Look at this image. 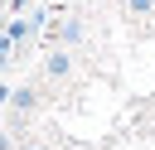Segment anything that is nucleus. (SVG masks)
Segmentation results:
<instances>
[{
	"mask_svg": "<svg viewBox=\"0 0 155 150\" xmlns=\"http://www.w3.org/2000/svg\"><path fill=\"white\" fill-rule=\"evenodd\" d=\"M44 73H48V77H53V82H63V77H68V73H73V58H68V53H63V48H53V53H48V58H44Z\"/></svg>",
	"mask_w": 155,
	"mask_h": 150,
	"instance_id": "obj_1",
	"label": "nucleus"
},
{
	"mask_svg": "<svg viewBox=\"0 0 155 150\" xmlns=\"http://www.w3.org/2000/svg\"><path fill=\"white\" fill-rule=\"evenodd\" d=\"M10 102H15L19 111H34V87H15V92H10Z\"/></svg>",
	"mask_w": 155,
	"mask_h": 150,
	"instance_id": "obj_2",
	"label": "nucleus"
},
{
	"mask_svg": "<svg viewBox=\"0 0 155 150\" xmlns=\"http://www.w3.org/2000/svg\"><path fill=\"white\" fill-rule=\"evenodd\" d=\"M126 10L131 15H145V10H155V0H126Z\"/></svg>",
	"mask_w": 155,
	"mask_h": 150,
	"instance_id": "obj_3",
	"label": "nucleus"
},
{
	"mask_svg": "<svg viewBox=\"0 0 155 150\" xmlns=\"http://www.w3.org/2000/svg\"><path fill=\"white\" fill-rule=\"evenodd\" d=\"M10 48H15V44H10L5 34H0V73H5V63H10Z\"/></svg>",
	"mask_w": 155,
	"mask_h": 150,
	"instance_id": "obj_4",
	"label": "nucleus"
},
{
	"mask_svg": "<svg viewBox=\"0 0 155 150\" xmlns=\"http://www.w3.org/2000/svg\"><path fill=\"white\" fill-rule=\"evenodd\" d=\"M24 5H29V0H10V10H15V15H19V10H24Z\"/></svg>",
	"mask_w": 155,
	"mask_h": 150,
	"instance_id": "obj_5",
	"label": "nucleus"
},
{
	"mask_svg": "<svg viewBox=\"0 0 155 150\" xmlns=\"http://www.w3.org/2000/svg\"><path fill=\"white\" fill-rule=\"evenodd\" d=\"M0 150H10V135H5V131H0Z\"/></svg>",
	"mask_w": 155,
	"mask_h": 150,
	"instance_id": "obj_6",
	"label": "nucleus"
},
{
	"mask_svg": "<svg viewBox=\"0 0 155 150\" xmlns=\"http://www.w3.org/2000/svg\"><path fill=\"white\" fill-rule=\"evenodd\" d=\"M0 102H10V87H0Z\"/></svg>",
	"mask_w": 155,
	"mask_h": 150,
	"instance_id": "obj_7",
	"label": "nucleus"
},
{
	"mask_svg": "<svg viewBox=\"0 0 155 150\" xmlns=\"http://www.w3.org/2000/svg\"><path fill=\"white\" fill-rule=\"evenodd\" d=\"M24 150H44V145H24Z\"/></svg>",
	"mask_w": 155,
	"mask_h": 150,
	"instance_id": "obj_8",
	"label": "nucleus"
}]
</instances>
